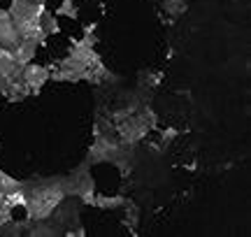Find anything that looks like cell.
<instances>
[{"label": "cell", "instance_id": "obj_2", "mask_svg": "<svg viewBox=\"0 0 251 237\" xmlns=\"http://www.w3.org/2000/svg\"><path fill=\"white\" fill-rule=\"evenodd\" d=\"M24 189V210L30 221H42L51 216L54 210L65 198L63 191V177H35V179H21Z\"/></svg>", "mask_w": 251, "mask_h": 237}, {"label": "cell", "instance_id": "obj_8", "mask_svg": "<svg viewBox=\"0 0 251 237\" xmlns=\"http://www.w3.org/2000/svg\"><path fill=\"white\" fill-rule=\"evenodd\" d=\"M126 198L124 195H112V198H107V195H96L93 198V207H102V210H117V207H124L126 205Z\"/></svg>", "mask_w": 251, "mask_h": 237}, {"label": "cell", "instance_id": "obj_10", "mask_svg": "<svg viewBox=\"0 0 251 237\" xmlns=\"http://www.w3.org/2000/svg\"><path fill=\"white\" fill-rule=\"evenodd\" d=\"M12 216H14V205H12L7 198H2V195H0V226H2V223H7Z\"/></svg>", "mask_w": 251, "mask_h": 237}, {"label": "cell", "instance_id": "obj_12", "mask_svg": "<svg viewBox=\"0 0 251 237\" xmlns=\"http://www.w3.org/2000/svg\"><path fill=\"white\" fill-rule=\"evenodd\" d=\"M33 2H42V5H45V2H47V0H33Z\"/></svg>", "mask_w": 251, "mask_h": 237}, {"label": "cell", "instance_id": "obj_4", "mask_svg": "<svg viewBox=\"0 0 251 237\" xmlns=\"http://www.w3.org/2000/svg\"><path fill=\"white\" fill-rule=\"evenodd\" d=\"M49 74H51V70L47 68V65H37V63H26L21 65V72H19V79L26 84L28 89H30V93L35 95L42 86H45L47 82H49Z\"/></svg>", "mask_w": 251, "mask_h": 237}, {"label": "cell", "instance_id": "obj_6", "mask_svg": "<svg viewBox=\"0 0 251 237\" xmlns=\"http://www.w3.org/2000/svg\"><path fill=\"white\" fill-rule=\"evenodd\" d=\"M28 228H30V219H21L17 221L14 216L0 226V235H7V237H17V235H28Z\"/></svg>", "mask_w": 251, "mask_h": 237}, {"label": "cell", "instance_id": "obj_7", "mask_svg": "<svg viewBox=\"0 0 251 237\" xmlns=\"http://www.w3.org/2000/svg\"><path fill=\"white\" fill-rule=\"evenodd\" d=\"M40 28H42V33L45 37H51L58 33V21H56V14L51 9H42V17H40Z\"/></svg>", "mask_w": 251, "mask_h": 237}, {"label": "cell", "instance_id": "obj_11", "mask_svg": "<svg viewBox=\"0 0 251 237\" xmlns=\"http://www.w3.org/2000/svg\"><path fill=\"white\" fill-rule=\"evenodd\" d=\"M56 17H70V19H75V17H77V7H75V2H72V0H63V5L56 9Z\"/></svg>", "mask_w": 251, "mask_h": 237}, {"label": "cell", "instance_id": "obj_1", "mask_svg": "<svg viewBox=\"0 0 251 237\" xmlns=\"http://www.w3.org/2000/svg\"><path fill=\"white\" fill-rule=\"evenodd\" d=\"M96 26L84 28V37L72 42L68 56L56 63V68H49V79L54 82H91V84H107L114 77L105 63L96 54Z\"/></svg>", "mask_w": 251, "mask_h": 237}, {"label": "cell", "instance_id": "obj_9", "mask_svg": "<svg viewBox=\"0 0 251 237\" xmlns=\"http://www.w3.org/2000/svg\"><path fill=\"white\" fill-rule=\"evenodd\" d=\"M158 5H161L170 17H177V14H181V12L186 9V0H158Z\"/></svg>", "mask_w": 251, "mask_h": 237}, {"label": "cell", "instance_id": "obj_5", "mask_svg": "<svg viewBox=\"0 0 251 237\" xmlns=\"http://www.w3.org/2000/svg\"><path fill=\"white\" fill-rule=\"evenodd\" d=\"M35 54H37V45L28 42V40H19L17 47L12 49V56H14V61H17L19 65L30 63V61L35 58Z\"/></svg>", "mask_w": 251, "mask_h": 237}, {"label": "cell", "instance_id": "obj_3", "mask_svg": "<svg viewBox=\"0 0 251 237\" xmlns=\"http://www.w3.org/2000/svg\"><path fill=\"white\" fill-rule=\"evenodd\" d=\"M63 191H65V195L81 200V205H93L96 189H93V177H91L86 161L77 165L70 174H63Z\"/></svg>", "mask_w": 251, "mask_h": 237}]
</instances>
